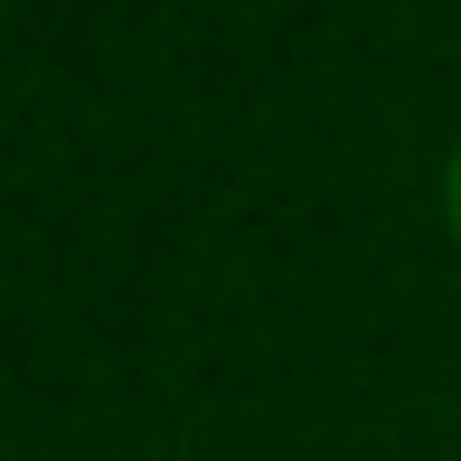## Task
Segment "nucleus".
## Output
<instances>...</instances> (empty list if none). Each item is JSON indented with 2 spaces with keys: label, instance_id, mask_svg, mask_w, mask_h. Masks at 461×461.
I'll list each match as a JSON object with an SVG mask.
<instances>
[{
  "label": "nucleus",
  "instance_id": "1",
  "mask_svg": "<svg viewBox=\"0 0 461 461\" xmlns=\"http://www.w3.org/2000/svg\"><path fill=\"white\" fill-rule=\"evenodd\" d=\"M452 226H461V151H452Z\"/></svg>",
  "mask_w": 461,
  "mask_h": 461
}]
</instances>
